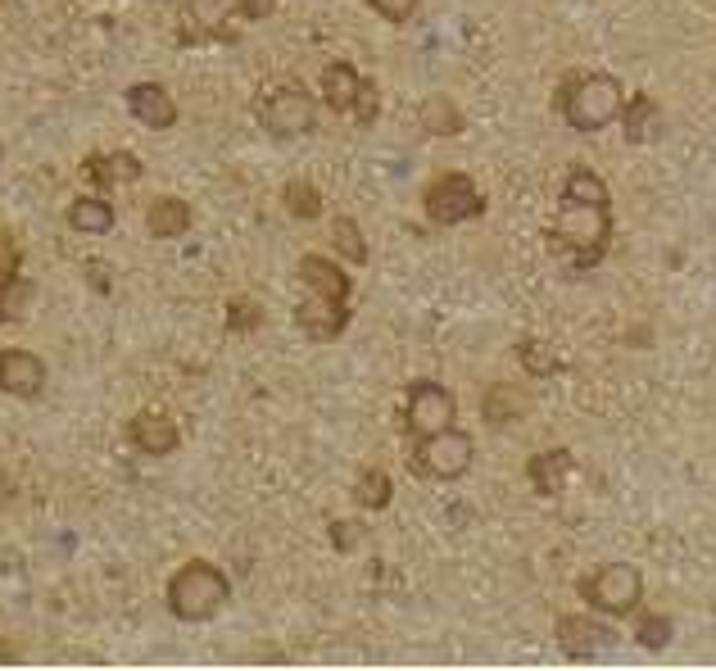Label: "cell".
I'll use <instances>...</instances> for the list:
<instances>
[{"label":"cell","instance_id":"obj_38","mask_svg":"<svg viewBox=\"0 0 716 671\" xmlns=\"http://www.w3.org/2000/svg\"><path fill=\"white\" fill-rule=\"evenodd\" d=\"M0 322H5V314H0Z\"/></svg>","mask_w":716,"mask_h":671},{"label":"cell","instance_id":"obj_20","mask_svg":"<svg viewBox=\"0 0 716 671\" xmlns=\"http://www.w3.org/2000/svg\"><path fill=\"white\" fill-rule=\"evenodd\" d=\"M318 91H322V105H327V109H335V114H350L354 91H359V68H350L345 59L327 64V68H322Z\"/></svg>","mask_w":716,"mask_h":671},{"label":"cell","instance_id":"obj_33","mask_svg":"<svg viewBox=\"0 0 716 671\" xmlns=\"http://www.w3.org/2000/svg\"><path fill=\"white\" fill-rule=\"evenodd\" d=\"M367 6L382 14L386 23H408L412 14H418V0H367Z\"/></svg>","mask_w":716,"mask_h":671},{"label":"cell","instance_id":"obj_34","mask_svg":"<svg viewBox=\"0 0 716 671\" xmlns=\"http://www.w3.org/2000/svg\"><path fill=\"white\" fill-rule=\"evenodd\" d=\"M14 273H19V241H14V232L0 228V282Z\"/></svg>","mask_w":716,"mask_h":671},{"label":"cell","instance_id":"obj_19","mask_svg":"<svg viewBox=\"0 0 716 671\" xmlns=\"http://www.w3.org/2000/svg\"><path fill=\"white\" fill-rule=\"evenodd\" d=\"M526 408H531V395H526L521 386H513V382H495L485 391V399H481V414H485V422L489 427H504V422H517Z\"/></svg>","mask_w":716,"mask_h":671},{"label":"cell","instance_id":"obj_17","mask_svg":"<svg viewBox=\"0 0 716 671\" xmlns=\"http://www.w3.org/2000/svg\"><path fill=\"white\" fill-rule=\"evenodd\" d=\"M145 232L155 237V241H177L191 232V205L177 200V196H159V200H150L145 209Z\"/></svg>","mask_w":716,"mask_h":671},{"label":"cell","instance_id":"obj_14","mask_svg":"<svg viewBox=\"0 0 716 671\" xmlns=\"http://www.w3.org/2000/svg\"><path fill=\"white\" fill-rule=\"evenodd\" d=\"M617 119H621V132H626V141H630V145H649V141H658V136H662V105H658L649 91H635V96H626Z\"/></svg>","mask_w":716,"mask_h":671},{"label":"cell","instance_id":"obj_24","mask_svg":"<svg viewBox=\"0 0 716 671\" xmlns=\"http://www.w3.org/2000/svg\"><path fill=\"white\" fill-rule=\"evenodd\" d=\"M354 499H359V508L382 513V508H390V499H395V481H390L382 468H367V472H359V481H354Z\"/></svg>","mask_w":716,"mask_h":671},{"label":"cell","instance_id":"obj_25","mask_svg":"<svg viewBox=\"0 0 716 671\" xmlns=\"http://www.w3.org/2000/svg\"><path fill=\"white\" fill-rule=\"evenodd\" d=\"M422 128L436 132V136H459L467 123H463V109L449 100V96H431V100L422 105Z\"/></svg>","mask_w":716,"mask_h":671},{"label":"cell","instance_id":"obj_12","mask_svg":"<svg viewBox=\"0 0 716 671\" xmlns=\"http://www.w3.org/2000/svg\"><path fill=\"white\" fill-rule=\"evenodd\" d=\"M128 109H132V119H141V128H150V132H168L177 123V100L159 82L128 87Z\"/></svg>","mask_w":716,"mask_h":671},{"label":"cell","instance_id":"obj_2","mask_svg":"<svg viewBox=\"0 0 716 671\" xmlns=\"http://www.w3.org/2000/svg\"><path fill=\"white\" fill-rule=\"evenodd\" d=\"M621 100H626V87L613 78V73H576L558 87V114L568 119V128L576 132H598L617 123L621 114Z\"/></svg>","mask_w":716,"mask_h":671},{"label":"cell","instance_id":"obj_15","mask_svg":"<svg viewBox=\"0 0 716 671\" xmlns=\"http://www.w3.org/2000/svg\"><path fill=\"white\" fill-rule=\"evenodd\" d=\"M128 436H132L136 450L150 454V459H168L177 450V440H181V431H177V422L168 414H136Z\"/></svg>","mask_w":716,"mask_h":671},{"label":"cell","instance_id":"obj_26","mask_svg":"<svg viewBox=\"0 0 716 671\" xmlns=\"http://www.w3.org/2000/svg\"><path fill=\"white\" fill-rule=\"evenodd\" d=\"M282 205H286V213H290V218H299V222L322 218V191H318L313 182H286Z\"/></svg>","mask_w":716,"mask_h":671},{"label":"cell","instance_id":"obj_21","mask_svg":"<svg viewBox=\"0 0 716 671\" xmlns=\"http://www.w3.org/2000/svg\"><path fill=\"white\" fill-rule=\"evenodd\" d=\"M141 173H145V168H141V160H136V155H128V151H114V155H91V160H87V177H91V182H100L104 191H109V186H132Z\"/></svg>","mask_w":716,"mask_h":671},{"label":"cell","instance_id":"obj_32","mask_svg":"<svg viewBox=\"0 0 716 671\" xmlns=\"http://www.w3.org/2000/svg\"><path fill=\"white\" fill-rule=\"evenodd\" d=\"M521 363H526V372H531V377H544V372H553L558 367V359L553 354H544V345L540 341H521Z\"/></svg>","mask_w":716,"mask_h":671},{"label":"cell","instance_id":"obj_4","mask_svg":"<svg viewBox=\"0 0 716 671\" xmlns=\"http://www.w3.org/2000/svg\"><path fill=\"white\" fill-rule=\"evenodd\" d=\"M581 594L594 613L626 617L639 608V600H645V576H639V568H630V563H608V568H598L594 576L581 581Z\"/></svg>","mask_w":716,"mask_h":671},{"label":"cell","instance_id":"obj_30","mask_svg":"<svg viewBox=\"0 0 716 671\" xmlns=\"http://www.w3.org/2000/svg\"><path fill=\"white\" fill-rule=\"evenodd\" d=\"M258 322H263V305L250 300V295H236V300L228 305V331L245 336V331H254Z\"/></svg>","mask_w":716,"mask_h":671},{"label":"cell","instance_id":"obj_3","mask_svg":"<svg viewBox=\"0 0 716 671\" xmlns=\"http://www.w3.org/2000/svg\"><path fill=\"white\" fill-rule=\"evenodd\" d=\"M228 600H232V581L213 563H205V558L177 568V576L168 581V613L177 622H209Z\"/></svg>","mask_w":716,"mask_h":671},{"label":"cell","instance_id":"obj_22","mask_svg":"<svg viewBox=\"0 0 716 671\" xmlns=\"http://www.w3.org/2000/svg\"><path fill=\"white\" fill-rule=\"evenodd\" d=\"M68 228L78 237H104L114 228V205L100 200V196H82L68 205Z\"/></svg>","mask_w":716,"mask_h":671},{"label":"cell","instance_id":"obj_35","mask_svg":"<svg viewBox=\"0 0 716 671\" xmlns=\"http://www.w3.org/2000/svg\"><path fill=\"white\" fill-rule=\"evenodd\" d=\"M359 521H331V540H335V549H354L359 544Z\"/></svg>","mask_w":716,"mask_h":671},{"label":"cell","instance_id":"obj_11","mask_svg":"<svg viewBox=\"0 0 716 671\" xmlns=\"http://www.w3.org/2000/svg\"><path fill=\"white\" fill-rule=\"evenodd\" d=\"M295 322H299V331H305L309 341L327 345V341H335V336L350 327V305L322 300V295H305V305L295 309Z\"/></svg>","mask_w":716,"mask_h":671},{"label":"cell","instance_id":"obj_28","mask_svg":"<svg viewBox=\"0 0 716 671\" xmlns=\"http://www.w3.org/2000/svg\"><path fill=\"white\" fill-rule=\"evenodd\" d=\"M350 114L359 128H372L376 114H382V91H376L372 78H359V91H354V105H350Z\"/></svg>","mask_w":716,"mask_h":671},{"label":"cell","instance_id":"obj_29","mask_svg":"<svg viewBox=\"0 0 716 671\" xmlns=\"http://www.w3.org/2000/svg\"><path fill=\"white\" fill-rule=\"evenodd\" d=\"M27 305H32V282H23L19 273L0 282V314H5V318H19Z\"/></svg>","mask_w":716,"mask_h":671},{"label":"cell","instance_id":"obj_23","mask_svg":"<svg viewBox=\"0 0 716 671\" xmlns=\"http://www.w3.org/2000/svg\"><path fill=\"white\" fill-rule=\"evenodd\" d=\"M562 205H613L608 182L594 168H572L568 182H562Z\"/></svg>","mask_w":716,"mask_h":671},{"label":"cell","instance_id":"obj_8","mask_svg":"<svg viewBox=\"0 0 716 671\" xmlns=\"http://www.w3.org/2000/svg\"><path fill=\"white\" fill-rule=\"evenodd\" d=\"M459 418V399L449 395L440 382H412L408 386V404H404V427L408 436H431V431H444L454 427Z\"/></svg>","mask_w":716,"mask_h":671},{"label":"cell","instance_id":"obj_36","mask_svg":"<svg viewBox=\"0 0 716 671\" xmlns=\"http://www.w3.org/2000/svg\"><path fill=\"white\" fill-rule=\"evenodd\" d=\"M277 0H241V19L245 23H258V19H268L273 14Z\"/></svg>","mask_w":716,"mask_h":671},{"label":"cell","instance_id":"obj_9","mask_svg":"<svg viewBox=\"0 0 716 671\" xmlns=\"http://www.w3.org/2000/svg\"><path fill=\"white\" fill-rule=\"evenodd\" d=\"M617 645V630L608 622H598L590 613H572L558 622V649L568 658H598Z\"/></svg>","mask_w":716,"mask_h":671},{"label":"cell","instance_id":"obj_10","mask_svg":"<svg viewBox=\"0 0 716 671\" xmlns=\"http://www.w3.org/2000/svg\"><path fill=\"white\" fill-rule=\"evenodd\" d=\"M0 391L19 399H36L46 391V363L32 350H0Z\"/></svg>","mask_w":716,"mask_h":671},{"label":"cell","instance_id":"obj_37","mask_svg":"<svg viewBox=\"0 0 716 671\" xmlns=\"http://www.w3.org/2000/svg\"><path fill=\"white\" fill-rule=\"evenodd\" d=\"M0 160H5V145H0Z\"/></svg>","mask_w":716,"mask_h":671},{"label":"cell","instance_id":"obj_7","mask_svg":"<svg viewBox=\"0 0 716 671\" xmlns=\"http://www.w3.org/2000/svg\"><path fill=\"white\" fill-rule=\"evenodd\" d=\"M258 119L273 136H305L318 128V100L299 82H282L268 87V96L258 105Z\"/></svg>","mask_w":716,"mask_h":671},{"label":"cell","instance_id":"obj_27","mask_svg":"<svg viewBox=\"0 0 716 671\" xmlns=\"http://www.w3.org/2000/svg\"><path fill=\"white\" fill-rule=\"evenodd\" d=\"M331 245L341 250L350 264H367V241H363V232H359L354 218H335V222H331Z\"/></svg>","mask_w":716,"mask_h":671},{"label":"cell","instance_id":"obj_16","mask_svg":"<svg viewBox=\"0 0 716 671\" xmlns=\"http://www.w3.org/2000/svg\"><path fill=\"white\" fill-rule=\"evenodd\" d=\"M572 468H576L572 450H544V454H536L531 463H526V476H531L536 495L553 499V495L568 491V476H572Z\"/></svg>","mask_w":716,"mask_h":671},{"label":"cell","instance_id":"obj_5","mask_svg":"<svg viewBox=\"0 0 716 671\" xmlns=\"http://www.w3.org/2000/svg\"><path fill=\"white\" fill-rule=\"evenodd\" d=\"M472 454H476V444L459 427L418 436V444H412V463H418V472L422 476H436V481H459L472 468Z\"/></svg>","mask_w":716,"mask_h":671},{"label":"cell","instance_id":"obj_31","mask_svg":"<svg viewBox=\"0 0 716 671\" xmlns=\"http://www.w3.org/2000/svg\"><path fill=\"white\" fill-rule=\"evenodd\" d=\"M635 636H639V645H645V649H667L671 645V622L658 617V613H645V617H639V626H635Z\"/></svg>","mask_w":716,"mask_h":671},{"label":"cell","instance_id":"obj_1","mask_svg":"<svg viewBox=\"0 0 716 671\" xmlns=\"http://www.w3.org/2000/svg\"><path fill=\"white\" fill-rule=\"evenodd\" d=\"M608 237H613V205H562V213L549 228V245L558 254H568V264L576 273L594 268L608 254Z\"/></svg>","mask_w":716,"mask_h":671},{"label":"cell","instance_id":"obj_6","mask_svg":"<svg viewBox=\"0 0 716 671\" xmlns=\"http://www.w3.org/2000/svg\"><path fill=\"white\" fill-rule=\"evenodd\" d=\"M427 218L440 222V228H459V222H472L485 213V196H481V186L467 177V173H444L427 186Z\"/></svg>","mask_w":716,"mask_h":671},{"label":"cell","instance_id":"obj_18","mask_svg":"<svg viewBox=\"0 0 716 671\" xmlns=\"http://www.w3.org/2000/svg\"><path fill=\"white\" fill-rule=\"evenodd\" d=\"M236 19H241V0H191V23L205 36H218V42H232Z\"/></svg>","mask_w":716,"mask_h":671},{"label":"cell","instance_id":"obj_13","mask_svg":"<svg viewBox=\"0 0 716 671\" xmlns=\"http://www.w3.org/2000/svg\"><path fill=\"white\" fill-rule=\"evenodd\" d=\"M299 282H305L309 295H322V300H341V305H350V290H354L350 273H341V264H331V258H322V254H305V258H299Z\"/></svg>","mask_w":716,"mask_h":671}]
</instances>
